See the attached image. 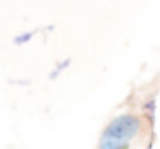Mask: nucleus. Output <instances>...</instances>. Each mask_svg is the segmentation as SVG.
<instances>
[{"label": "nucleus", "mask_w": 160, "mask_h": 149, "mask_svg": "<svg viewBox=\"0 0 160 149\" xmlns=\"http://www.w3.org/2000/svg\"><path fill=\"white\" fill-rule=\"evenodd\" d=\"M143 132V120L136 115H121L114 118L105 128L100 139V147L114 149V147H129Z\"/></svg>", "instance_id": "f257e3e1"}]
</instances>
